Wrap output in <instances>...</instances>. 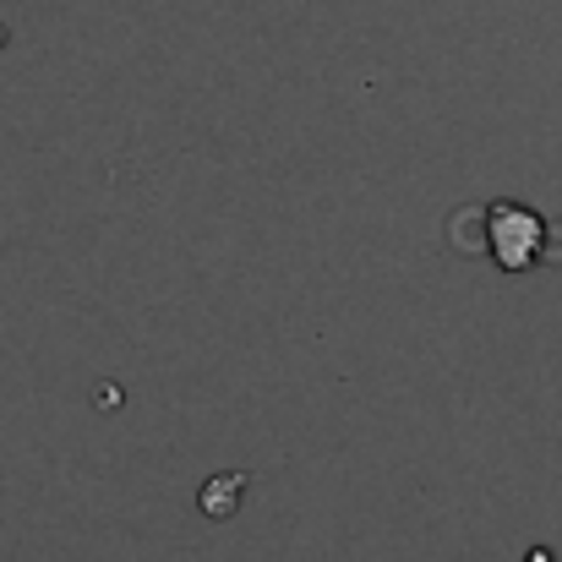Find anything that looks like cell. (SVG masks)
Returning <instances> with one entry per match:
<instances>
[{"instance_id": "cell-2", "label": "cell", "mask_w": 562, "mask_h": 562, "mask_svg": "<svg viewBox=\"0 0 562 562\" xmlns=\"http://www.w3.org/2000/svg\"><path fill=\"white\" fill-rule=\"evenodd\" d=\"M240 486H246V475L207 481V486H202V514H207V519H229V514H235V497H240Z\"/></svg>"}, {"instance_id": "cell-1", "label": "cell", "mask_w": 562, "mask_h": 562, "mask_svg": "<svg viewBox=\"0 0 562 562\" xmlns=\"http://www.w3.org/2000/svg\"><path fill=\"white\" fill-rule=\"evenodd\" d=\"M541 246H547V224H541L536 207H525V202H497V207L486 213V251L497 257V268L525 273V268L541 257Z\"/></svg>"}]
</instances>
